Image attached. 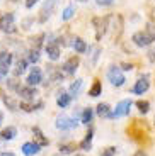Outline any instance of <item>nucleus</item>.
<instances>
[{"mask_svg": "<svg viewBox=\"0 0 155 156\" xmlns=\"http://www.w3.org/2000/svg\"><path fill=\"white\" fill-rule=\"evenodd\" d=\"M92 115H94L92 109H84L80 122H82V124H85V126H89V124H90V121H92Z\"/></svg>", "mask_w": 155, "mask_h": 156, "instance_id": "23", "label": "nucleus"}, {"mask_svg": "<svg viewBox=\"0 0 155 156\" xmlns=\"http://www.w3.org/2000/svg\"><path fill=\"white\" fill-rule=\"evenodd\" d=\"M21 151H22L26 156H34V154H38V153L41 151V146H39L38 143H24L22 148H21Z\"/></svg>", "mask_w": 155, "mask_h": 156, "instance_id": "11", "label": "nucleus"}, {"mask_svg": "<svg viewBox=\"0 0 155 156\" xmlns=\"http://www.w3.org/2000/svg\"><path fill=\"white\" fill-rule=\"evenodd\" d=\"M131 41L135 43V46H138V48H147L155 41V36L150 34L148 31H138V32L133 34Z\"/></svg>", "mask_w": 155, "mask_h": 156, "instance_id": "1", "label": "nucleus"}, {"mask_svg": "<svg viewBox=\"0 0 155 156\" xmlns=\"http://www.w3.org/2000/svg\"><path fill=\"white\" fill-rule=\"evenodd\" d=\"M114 154H116V148H112V146L111 148H106L104 151L101 153V156H114Z\"/></svg>", "mask_w": 155, "mask_h": 156, "instance_id": "30", "label": "nucleus"}, {"mask_svg": "<svg viewBox=\"0 0 155 156\" xmlns=\"http://www.w3.org/2000/svg\"><path fill=\"white\" fill-rule=\"evenodd\" d=\"M92 136H94V133L89 129V133L85 134V139L80 143V149H84V151H87V149H90V146H92Z\"/></svg>", "mask_w": 155, "mask_h": 156, "instance_id": "22", "label": "nucleus"}, {"mask_svg": "<svg viewBox=\"0 0 155 156\" xmlns=\"http://www.w3.org/2000/svg\"><path fill=\"white\" fill-rule=\"evenodd\" d=\"M43 107V102H38V104H31V102H22L21 104V109L26 110V112H32L36 109H41Z\"/></svg>", "mask_w": 155, "mask_h": 156, "instance_id": "20", "label": "nucleus"}, {"mask_svg": "<svg viewBox=\"0 0 155 156\" xmlns=\"http://www.w3.org/2000/svg\"><path fill=\"white\" fill-rule=\"evenodd\" d=\"M108 80L112 83L114 87H123L124 82H126V78H124L123 71H121L119 66H111L108 70Z\"/></svg>", "mask_w": 155, "mask_h": 156, "instance_id": "3", "label": "nucleus"}, {"mask_svg": "<svg viewBox=\"0 0 155 156\" xmlns=\"http://www.w3.org/2000/svg\"><path fill=\"white\" fill-rule=\"evenodd\" d=\"M136 107H138V110L142 114H147L148 110H150V104H148L147 100H138L136 102Z\"/></svg>", "mask_w": 155, "mask_h": 156, "instance_id": "25", "label": "nucleus"}, {"mask_svg": "<svg viewBox=\"0 0 155 156\" xmlns=\"http://www.w3.org/2000/svg\"><path fill=\"white\" fill-rule=\"evenodd\" d=\"M0 156H16L14 153H0Z\"/></svg>", "mask_w": 155, "mask_h": 156, "instance_id": "37", "label": "nucleus"}, {"mask_svg": "<svg viewBox=\"0 0 155 156\" xmlns=\"http://www.w3.org/2000/svg\"><path fill=\"white\" fill-rule=\"evenodd\" d=\"M82 87H84V80H80V78H78V80H75V82L70 85V88H68L70 90V97H77V95L80 94Z\"/></svg>", "mask_w": 155, "mask_h": 156, "instance_id": "15", "label": "nucleus"}, {"mask_svg": "<svg viewBox=\"0 0 155 156\" xmlns=\"http://www.w3.org/2000/svg\"><path fill=\"white\" fill-rule=\"evenodd\" d=\"M7 71L9 70H0V80H2L4 76H7Z\"/></svg>", "mask_w": 155, "mask_h": 156, "instance_id": "36", "label": "nucleus"}, {"mask_svg": "<svg viewBox=\"0 0 155 156\" xmlns=\"http://www.w3.org/2000/svg\"><path fill=\"white\" fill-rule=\"evenodd\" d=\"M4 104H5V105H7L10 110H17V109H19V105H17V102L14 100L12 97H4Z\"/></svg>", "mask_w": 155, "mask_h": 156, "instance_id": "26", "label": "nucleus"}, {"mask_svg": "<svg viewBox=\"0 0 155 156\" xmlns=\"http://www.w3.org/2000/svg\"><path fill=\"white\" fill-rule=\"evenodd\" d=\"M12 63V55L9 51H2L0 53V70H9Z\"/></svg>", "mask_w": 155, "mask_h": 156, "instance_id": "13", "label": "nucleus"}, {"mask_svg": "<svg viewBox=\"0 0 155 156\" xmlns=\"http://www.w3.org/2000/svg\"><path fill=\"white\" fill-rule=\"evenodd\" d=\"M77 119H74V117H68V115H60L58 119H56V127L62 129V131H68V129H74L77 127Z\"/></svg>", "mask_w": 155, "mask_h": 156, "instance_id": "5", "label": "nucleus"}, {"mask_svg": "<svg viewBox=\"0 0 155 156\" xmlns=\"http://www.w3.org/2000/svg\"><path fill=\"white\" fill-rule=\"evenodd\" d=\"M12 2H17V0H12Z\"/></svg>", "mask_w": 155, "mask_h": 156, "instance_id": "41", "label": "nucleus"}, {"mask_svg": "<svg viewBox=\"0 0 155 156\" xmlns=\"http://www.w3.org/2000/svg\"><path fill=\"white\" fill-rule=\"evenodd\" d=\"M133 102L130 100V98H124V100H121L119 104L116 105V109L112 110L111 114H109V119H118V117H124L130 114V109H131Z\"/></svg>", "mask_w": 155, "mask_h": 156, "instance_id": "2", "label": "nucleus"}, {"mask_svg": "<svg viewBox=\"0 0 155 156\" xmlns=\"http://www.w3.org/2000/svg\"><path fill=\"white\" fill-rule=\"evenodd\" d=\"M153 126H155V121H153Z\"/></svg>", "mask_w": 155, "mask_h": 156, "instance_id": "42", "label": "nucleus"}, {"mask_svg": "<svg viewBox=\"0 0 155 156\" xmlns=\"http://www.w3.org/2000/svg\"><path fill=\"white\" fill-rule=\"evenodd\" d=\"M46 55L48 58L51 59V61H56V59L60 58V55H62V51H60V46L56 43H50L46 44Z\"/></svg>", "mask_w": 155, "mask_h": 156, "instance_id": "12", "label": "nucleus"}, {"mask_svg": "<svg viewBox=\"0 0 155 156\" xmlns=\"http://www.w3.org/2000/svg\"><path fill=\"white\" fill-rule=\"evenodd\" d=\"M133 156H148V154H147V153L143 151V149H138V151H136V153H135V154H133Z\"/></svg>", "mask_w": 155, "mask_h": 156, "instance_id": "34", "label": "nucleus"}, {"mask_svg": "<svg viewBox=\"0 0 155 156\" xmlns=\"http://www.w3.org/2000/svg\"><path fill=\"white\" fill-rule=\"evenodd\" d=\"M150 88V82H148V76L147 75H143L142 78H138V82L135 83V87H133V94H136V95H142V94H145L147 90Z\"/></svg>", "mask_w": 155, "mask_h": 156, "instance_id": "9", "label": "nucleus"}, {"mask_svg": "<svg viewBox=\"0 0 155 156\" xmlns=\"http://www.w3.org/2000/svg\"><path fill=\"white\" fill-rule=\"evenodd\" d=\"M121 70L130 71V70H133V65H131V63H123V65H121Z\"/></svg>", "mask_w": 155, "mask_h": 156, "instance_id": "33", "label": "nucleus"}, {"mask_svg": "<svg viewBox=\"0 0 155 156\" xmlns=\"http://www.w3.org/2000/svg\"><path fill=\"white\" fill-rule=\"evenodd\" d=\"M74 146L72 144H63V146H60V153H63V154H70V153H74Z\"/></svg>", "mask_w": 155, "mask_h": 156, "instance_id": "28", "label": "nucleus"}, {"mask_svg": "<svg viewBox=\"0 0 155 156\" xmlns=\"http://www.w3.org/2000/svg\"><path fill=\"white\" fill-rule=\"evenodd\" d=\"M101 92H102L101 82H94L92 88L89 90V95H90V97H99V95H101Z\"/></svg>", "mask_w": 155, "mask_h": 156, "instance_id": "24", "label": "nucleus"}, {"mask_svg": "<svg viewBox=\"0 0 155 156\" xmlns=\"http://www.w3.org/2000/svg\"><path fill=\"white\" fill-rule=\"evenodd\" d=\"M74 49L77 51V53H85L87 51V44H85V41L84 39H80V37H75L74 39Z\"/></svg>", "mask_w": 155, "mask_h": 156, "instance_id": "17", "label": "nucleus"}, {"mask_svg": "<svg viewBox=\"0 0 155 156\" xmlns=\"http://www.w3.org/2000/svg\"><path fill=\"white\" fill-rule=\"evenodd\" d=\"M32 133H34V136L38 137V144L41 146V148H43V146H48V143H50V141L44 137V134L41 133V129H39V127H34V129H32Z\"/></svg>", "mask_w": 155, "mask_h": 156, "instance_id": "19", "label": "nucleus"}, {"mask_svg": "<svg viewBox=\"0 0 155 156\" xmlns=\"http://www.w3.org/2000/svg\"><path fill=\"white\" fill-rule=\"evenodd\" d=\"M78 2H87V0H78Z\"/></svg>", "mask_w": 155, "mask_h": 156, "instance_id": "39", "label": "nucleus"}, {"mask_svg": "<svg viewBox=\"0 0 155 156\" xmlns=\"http://www.w3.org/2000/svg\"><path fill=\"white\" fill-rule=\"evenodd\" d=\"M38 2H39V0H26V7L27 9H32L36 4H38Z\"/></svg>", "mask_w": 155, "mask_h": 156, "instance_id": "32", "label": "nucleus"}, {"mask_svg": "<svg viewBox=\"0 0 155 156\" xmlns=\"http://www.w3.org/2000/svg\"><path fill=\"white\" fill-rule=\"evenodd\" d=\"M78 63H80L78 56H72V58H68L65 63H63L62 71H63L65 75H74L75 71H77V68H78Z\"/></svg>", "mask_w": 155, "mask_h": 156, "instance_id": "7", "label": "nucleus"}, {"mask_svg": "<svg viewBox=\"0 0 155 156\" xmlns=\"http://www.w3.org/2000/svg\"><path fill=\"white\" fill-rule=\"evenodd\" d=\"M17 92H19L21 98H24L26 102H32L36 97H38V90L34 88V87H19L17 88Z\"/></svg>", "mask_w": 155, "mask_h": 156, "instance_id": "8", "label": "nucleus"}, {"mask_svg": "<svg viewBox=\"0 0 155 156\" xmlns=\"http://www.w3.org/2000/svg\"><path fill=\"white\" fill-rule=\"evenodd\" d=\"M148 58H150V61H155V51H153V49L148 53Z\"/></svg>", "mask_w": 155, "mask_h": 156, "instance_id": "35", "label": "nucleus"}, {"mask_svg": "<svg viewBox=\"0 0 155 156\" xmlns=\"http://www.w3.org/2000/svg\"><path fill=\"white\" fill-rule=\"evenodd\" d=\"M38 59H39V49H32L31 53H29V61L38 63Z\"/></svg>", "mask_w": 155, "mask_h": 156, "instance_id": "29", "label": "nucleus"}, {"mask_svg": "<svg viewBox=\"0 0 155 156\" xmlns=\"http://www.w3.org/2000/svg\"><path fill=\"white\" fill-rule=\"evenodd\" d=\"M17 136V129L14 127V126H9V127H5L2 133H0V137L4 141H10V139H14V137Z\"/></svg>", "mask_w": 155, "mask_h": 156, "instance_id": "14", "label": "nucleus"}, {"mask_svg": "<svg viewBox=\"0 0 155 156\" xmlns=\"http://www.w3.org/2000/svg\"><path fill=\"white\" fill-rule=\"evenodd\" d=\"M75 16V5H66L65 7V10L62 12V20H70L72 17Z\"/></svg>", "mask_w": 155, "mask_h": 156, "instance_id": "21", "label": "nucleus"}, {"mask_svg": "<svg viewBox=\"0 0 155 156\" xmlns=\"http://www.w3.org/2000/svg\"><path fill=\"white\" fill-rule=\"evenodd\" d=\"M26 82H27V85H29V87L39 85V83L43 82V73H41V70H39V68H32Z\"/></svg>", "mask_w": 155, "mask_h": 156, "instance_id": "10", "label": "nucleus"}, {"mask_svg": "<svg viewBox=\"0 0 155 156\" xmlns=\"http://www.w3.org/2000/svg\"><path fill=\"white\" fill-rule=\"evenodd\" d=\"M14 14L12 12H9V14H5L2 19H0V31L4 32H14L16 31V24H14Z\"/></svg>", "mask_w": 155, "mask_h": 156, "instance_id": "6", "label": "nucleus"}, {"mask_svg": "<svg viewBox=\"0 0 155 156\" xmlns=\"http://www.w3.org/2000/svg\"><path fill=\"white\" fill-rule=\"evenodd\" d=\"M2 122H4V114L0 112V126H2Z\"/></svg>", "mask_w": 155, "mask_h": 156, "instance_id": "38", "label": "nucleus"}, {"mask_svg": "<svg viewBox=\"0 0 155 156\" xmlns=\"http://www.w3.org/2000/svg\"><path fill=\"white\" fill-rule=\"evenodd\" d=\"M58 4V0H46L39 10V22H46L48 19L51 17V14L55 12V7Z\"/></svg>", "mask_w": 155, "mask_h": 156, "instance_id": "4", "label": "nucleus"}, {"mask_svg": "<svg viewBox=\"0 0 155 156\" xmlns=\"http://www.w3.org/2000/svg\"><path fill=\"white\" fill-rule=\"evenodd\" d=\"M74 156H84V154H74Z\"/></svg>", "mask_w": 155, "mask_h": 156, "instance_id": "40", "label": "nucleus"}, {"mask_svg": "<svg viewBox=\"0 0 155 156\" xmlns=\"http://www.w3.org/2000/svg\"><path fill=\"white\" fill-rule=\"evenodd\" d=\"M70 100H72V97H70V94H65V92H60L58 98H56V104H58V107H62V109H65V107H68Z\"/></svg>", "mask_w": 155, "mask_h": 156, "instance_id": "16", "label": "nucleus"}, {"mask_svg": "<svg viewBox=\"0 0 155 156\" xmlns=\"http://www.w3.org/2000/svg\"><path fill=\"white\" fill-rule=\"evenodd\" d=\"M24 70H26V59H19V61H17V68H16V71H14V75H16V76H19V75L24 73Z\"/></svg>", "mask_w": 155, "mask_h": 156, "instance_id": "27", "label": "nucleus"}, {"mask_svg": "<svg viewBox=\"0 0 155 156\" xmlns=\"http://www.w3.org/2000/svg\"><path fill=\"white\" fill-rule=\"evenodd\" d=\"M97 115H101V117H108L109 119V114H111V107H109V104H99L96 109Z\"/></svg>", "mask_w": 155, "mask_h": 156, "instance_id": "18", "label": "nucleus"}, {"mask_svg": "<svg viewBox=\"0 0 155 156\" xmlns=\"http://www.w3.org/2000/svg\"><path fill=\"white\" fill-rule=\"evenodd\" d=\"M114 0H96L97 5H102V7H108V5H111Z\"/></svg>", "mask_w": 155, "mask_h": 156, "instance_id": "31", "label": "nucleus"}]
</instances>
